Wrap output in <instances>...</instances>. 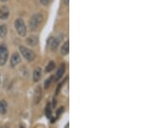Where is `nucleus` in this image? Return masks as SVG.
Instances as JSON below:
<instances>
[{"label": "nucleus", "instance_id": "obj_1", "mask_svg": "<svg viewBox=\"0 0 154 128\" xmlns=\"http://www.w3.org/2000/svg\"><path fill=\"white\" fill-rule=\"evenodd\" d=\"M43 22V16L39 13L34 15L29 21V28L31 30H36Z\"/></svg>", "mask_w": 154, "mask_h": 128}, {"label": "nucleus", "instance_id": "obj_12", "mask_svg": "<svg viewBox=\"0 0 154 128\" xmlns=\"http://www.w3.org/2000/svg\"><path fill=\"white\" fill-rule=\"evenodd\" d=\"M60 41H61V38H54V40H53V41H52V43H51V48L53 51L56 50V49L58 47V45H59Z\"/></svg>", "mask_w": 154, "mask_h": 128}, {"label": "nucleus", "instance_id": "obj_18", "mask_svg": "<svg viewBox=\"0 0 154 128\" xmlns=\"http://www.w3.org/2000/svg\"><path fill=\"white\" fill-rule=\"evenodd\" d=\"M64 111V107H61L60 108H58V109L57 110V117H59V116L61 115V114H62Z\"/></svg>", "mask_w": 154, "mask_h": 128}, {"label": "nucleus", "instance_id": "obj_14", "mask_svg": "<svg viewBox=\"0 0 154 128\" xmlns=\"http://www.w3.org/2000/svg\"><path fill=\"white\" fill-rule=\"evenodd\" d=\"M7 32H8V30H7V27L5 25H0V37L1 38H4V37H5L6 36V35H7Z\"/></svg>", "mask_w": 154, "mask_h": 128}, {"label": "nucleus", "instance_id": "obj_5", "mask_svg": "<svg viewBox=\"0 0 154 128\" xmlns=\"http://www.w3.org/2000/svg\"><path fill=\"white\" fill-rule=\"evenodd\" d=\"M9 16H10V11L6 6L0 7V19L5 20L9 17Z\"/></svg>", "mask_w": 154, "mask_h": 128}, {"label": "nucleus", "instance_id": "obj_4", "mask_svg": "<svg viewBox=\"0 0 154 128\" xmlns=\"http://www.w3.org/2000/svg\"><path fill=\"white\" fill-rule=\"evenodd\" d=\"M8 59V49L4 44L0 45V65H4Z\"/></svg>", "mask_w": 154, "mask_h": 128}, {"label": "nucleus", "instance_id": "obj_7", "mask_svg": "<svg viewBox=\"0 0 154 128\" xmlns=\"http://www.w3.org/2000/svg\"><path fill=\"white\" fill-rule=\"evenodd\" d=\"M27 43L29 45V46H31V47H35L37 44H38V37H36V36H34V35H31V36H29L28 38L27 39Z\"/></svg>", "mask_w": 154, "mask_h": 128}, {"label": "nucleus", "instance_id": "obj_10", "mask_svg": "<svg viewBox=\"0 0 154 128\" xmlns=\"http://www.w3.org/2000/svg\"><path fill=\"white\" fill-rule=\"evenodd\" d=\"M41 73H42V71L39 67H37L36 69H34V82H38L40 79Z\"/></svg>", "mask_w": 154, "mask_h": 128}, {"label": "nucleus", "instance_id": "obj_20", "mask_svg": "<svg viewBox=\"0 0 154 128\" xmlns=\"http://www.w3.org/2000/svg\"><path fill=\"white\" fill-rule=\"evenodd\" d=\"M64 3L66 5H68L69 4V0H64Z\"/></svg>", "mask_w": 154, "mask_h": 128}, {"label": "nucleus", "instance_id": "obj_17", "mask_svg": "<svg viewBox=\"0 0 154 128\" xmlns=\"http://www.w3.org/2000/svg\"><path fill=\"white\" fill-rule=\"evenodd\" d=\"M46 116L48 117V118H50L51 116V107H50V105L48 104L47 105V107H46Z\"/></svg>", "mask_w": 154, "mask_h": 128}, {"label": "nucleus", "instance_id": "obj_3", "mask_svg": "<svg viewBox=\"0 0 154 128\" xmlns=\"http://www.w3.org/2000/svg\"><path fill=\"white\" fill-rule=\"evenodd\" d=\"M19 49H20V51L22 52V54L23 55V57L25 58L27 60H28V61H32V60L34 59V58H35V54H34V52L32 51V50L27 48L25 47H22V46H21V47H19Z\"/></svg>", "mask_w": 154, "mask_h": 128}, {"label": "nucleus", "instance_id": "obj_25", "mask_svg": "<svg viewBox=\"0 0 154 128\" xmlns=\"http://www.w3.org/2000/svg\"><path fill=\"white\" fill-rule=\"evenodd\" d=\"M0 82H1V81H0Z\"/></svg>", "mask_w": 154, "mask_h": 128}, {"label": "nucleus", "instance_id": "obj_22", "mask_svg": "<svg viewBox=\"0 0 154 128\" xmlns=\"http://www.w3.org/2000/svg\"><path fill=\"white\" fill-rule=\"evenodd\" d=\"M1 1H2V2H6L7 0H1Z\"/></svg>", "mask_w": 154, "mask_h": 128}, {"label": "nucleus", "instance_id": "obj_13", "mask_svg": "<svg viewBox=\"0 0 154 128\" xmlns=\"http://www.w3.org/2000/svg\"><path fill=\"white\" fill-rule=\"evenodd\" d=\"M69 52V41H66L63 45L62 49H61V52L63 55H67Z\"/></svg>", "mask_w": 154, "mask_h": 128}, {"label": "nucleus", "instance_id": "obj_8", "mask_svg": "<svg viewBox=\"0 0 154 128\" xmlns=\"http://www.w3.org/2000/svg\"><path fill=\"white\" fill-rule=\"evenodd\" d=\"M64 71H65V64H62L60 65V67L58 68L57 71V74H56L55 79H56V80H59L61 77H63Z\"/></svg>", "mask_w": 154, "mask_h": 128}, {"label": "nucleus", "instance_id": "obj_16", "mask_svg": "<svg viewBox=\"0 0 154 128\" xmlns=\"http://www.w3.org/2000/svg\"><path fill=\"white\" fill-rule=\"evenodd\" d=\"M52 80H53V77H50L46 80V82H45V89H48L51 86Z\"/></svg>", "mask_w": 154, "mask_h": 128}, {"label": "nucleus", "instance_id": "obj_21", "mask_svg": "<svg viewBox=\"0 0 154 128\" xmlns=\"http://www.w3.org/2000/svg\"><path fill=\"white\" fill-rule=\"evenodd\" d=\"M65 128H69V124H67V125L65 126Z\"/></svg>", "mask_w": 154, "mask_h": 128}, {"label": "nucleus", "instance_id": "obj_24", "mask_svg": "<svg viewBox=\"0 0 154 128\" xmlns=\"http://www.w3.org/2000/svg\"><path fill=\"white\" fill-rule=\"evenodd\" d=\"M20 128H25V127H24L23 126H21V127H20Z\"/></svg>", "mask_w": 154, "mask_h": 128}, {"label": "nucleus", "instance_id": "obj_2", "mask_svg": "<svg viewBox=\"0 0 154 128\" xmlns=\"http://www.w3.org/2000/svg\"><path fill=\"white\" fill-rule=\"evenodd\" d=\"M15 28H16L17 33L21 36H25L27 34V28H26L24 21L22 18H17L15 21Z\"/></svg>", "mask_w": 154, "mask_h": 128}, {"label": "nucleus", "instance_id": "obj_9", "mask_svg": "<svg viewBox=\"0 0 154 128\" xmlns=\"http://www.w3.org/2000/svg\"><path fill=\"white\" fill-rule=\"evenodd\" d=\"M7 109H8L7 103L4 100H1L0 101V114L5 115L7 113Z\"/></svg>", "mask_w": 154, "mask_h": 128}, {"label": "nucleus", "instance_id": "obj_19", "mask_svg": "<svg viewBox=\"0 0 154 128\" xmlns=\"http://www.w3.org/2000/svg\"><path fill=\"white\" fill-rule=\"evenodd\" d=\"M50 2H51V0H40V3L45 5H47Z\"/></svg>", "mask_w": 154, "mask_h": 128}, {"label": "nucleus", "instance_id": "obj_15", "mask_svg": "<svg viewBox=\"0 0 154 128\" xmlns=\"http://www.w3.org/2000/svg\"><path fill=\"white\" fill-rule=\"evenodd\" d=\"M54 68H55V63L53 61H50V63L47 64V66H46V71L47 72H51L52 70H54Z\"/></svg>", "mask_w": 154, "mask_h": 128}, {"label": "nucleus", "instance_id": "obj_6", "mask_svg": "<svg viewBox=\"0 0 154 128\" xmlns=\"http://www.w3.org/2000/svg\"><path fill=\"white\" fill-rule=\"evenodd\" d=\"M21 62V57L20 55L17 53V52H15L11 56V59H10V65L12 67H15L16 66L17 64H19Z\"/></svg>", "mask_w": 154, "mask_h": 128}, {"label": "nucleus", "instance_id": "obj_11", "mask_svg": "<svg viewBox=\"0 0 154 128\" xmlns=\"http://www.w3.org/2000/svg\"><path fill=\"white\" fill-rule=\"evenodd\" d=\"M40 99H41V88L38 86L37 90H35V95H34V102H35V103H38Z\"/></svg>", "mask_w": 154, "mask_h": 128}, {"label": "nucleus", "instance_id": "obj_23", "mask_svg": "<svg viewBox=\"0 0 154 128\" xmlns=\"http://www.w3.org/2000/svg\"><path fill=\"white\" fill-rule=\"evenodd\" d=\"M0 128H8V127H2Z\"/></svg>", "mask_w": 154, "mask_h": 128}]
</instances>
